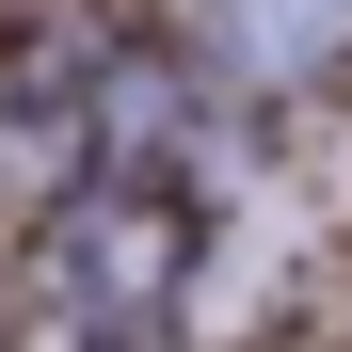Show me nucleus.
I'll use <instances>...</instances> for the list:
<instances>
[{"label":"nucleus","mask_w":352,"mask_h":352,"mask_svg":"<svg viewBox=\"0 0 352 352\" xmlns=\"http://www.w3.org/2000/svg\"><path fill=\"white\" fill-rule=\"evenodd\" d=\"M176 272H192V208H176V192H80L65 208V288L112 336H144L176 305Z\"/></svg>","instance_id":"1"},{"label":"nucleus","mask_w":352,"mask_h":352,"mask_svg":"<svg viewBox=\"0 0 352 352\" xmlns=\"http://www.w3.org/2000/svg\"><path fill=\"white\" fill-rule=\"evenodd\" d=\"M224 48L256 80H336L352 65V0H224Z\"/></svg>","instance_id":"2"}]
</instances>
